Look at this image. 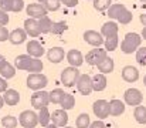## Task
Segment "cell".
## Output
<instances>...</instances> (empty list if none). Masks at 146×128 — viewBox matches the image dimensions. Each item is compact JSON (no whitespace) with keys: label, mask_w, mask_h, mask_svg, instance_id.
I'll return each instance as SVG.
<instances>
[{"label":"cell","mask_w":146,"mask_h":128,"mask_svg":"<svg viewBox=\"0 0 146 128\" xmlns=\"http://www.w3.org/2000/svg\"><path fill=\"white\" fill-rule=\"evenodd\" d=\"M108 16L111 19L118 20L121 24H129L132 21V13L123 6V4H111L109 6V11Z\"/></svg>","instance_id":"1"},{"label":"cell","mask_w":146,"mask_h":128,"mask_svg":"<svg viewBox=\"0 0 146 128\" xmlns=\"http://www.w3.org/2000/svg\"><path fill=\"white\" fill-rule=\"evenodd\" d=\"M142 37L138 33H128L123 39V42L121 43V50L125 54H132L133 51H136L141 46Z\"/></svg>","instance_id":"2"},{"label":"cell","mask_w":146,"mask_h":128,"mask_svg":"<svg viewBox=\"0 0 146 128\" xmlns=\"http://www.w3.org/2000/svg\"><path fill=\"white\" fill-rule=\"evenodd\" d=\"M80 76L81 74H80L78 68L70 66V67H67V68L62 70V73H61V83L65 85V87H74V85L77 84Z\"/></svg>","instance_id":"3"},{"label":"cell","mask_w":146,"mask_h":128,"mask_svg":"<svg viewBox=\"0 0 146 128\" xmlns=\"http://www.w3.org/2000/svg\"><path fill=\"white\" fill-rule=\"evenodd\" d=\"M48 84V80L44 74H40V73H31L29 77H27V87L30 90H34V91H38V90H43L46 85Z\"/></svg>","instance_id":"4"},{"label":"cell","mask_w":146,"mask_h":128,"mask_svg":"<svg viewBox=\"0 0 146 128\" xmlns=\"http://www.w3.org/2000/svg\"><path fill=\"white\" fill-rule=\"evenodd\" d=\"M19 123L24 128H34L38 124V114H36L34 111L26 110L19 115Z\"/></svg>","instance_id":"5"},{"label":"cell","mask_w":146,"mask_h":128,"mask_svg":"<svg viewBox=\"0 0 146 128\" xmlns=\"http://www.w3.org/2000/svg\"><path fill=\"white\" fill-rule=\"evenodd\" d=\"M50 104V97L48 92L44 90H38L31 95V105L36 110H41L43 107H47Z\"/></svg>","instance_id":"6"},{"label":"cell","mask_w":146,"mask_h":128,"mask_svg":"<svg viewBox=\"0 0 146 128\" xmlns=\"http://www.w3.org/2000/svg\"><path fill=\"white\" fill-rule=\"evenodd\" d=\"M123 98H125V103L128 105H135V107L141 105L143 101V95L138 88H128L123 94Z\"/></svg>","instance_id":"7"},{"label":"cell","mask_w":146,"mask_h":128,"mask_svg":"<svg viewBox=\"0 0 146 128\" xmlns=\"http://www.w3.org/2000/svg\"><path fill=\"white\" fill-rule=\"evenodd\" d=\"M108 57V51L105 48H92L87 54V63L91 66H98Z\"/></svg>","instance_id":"8"},{"label":"cell","mask_w":146,"mask_h":128,"mask_svg":"<svg viewBox=\"0 0 146 128\" xmlns=\"http://www.w3.org/2000/svg\"><path fill=\"white\" fill-rule=\"evenodd\" d=\"M77 88L84 95L91 94V91H92V77H90L88 74H81L78 81H77Z\"/></svg>","instance_id":"9"},{"label":"cell","mask_w":146,"mask_h":128,"mask_svg":"<svg viewBox=\"0 0 146 128\" xmlns=\"http://www.w3.org/2000/svg\"><path fill=\"white\" fill-rule=\"evenodd\" d=\"M92 110L99 120H104L109 115V103L105 100H97L92 105Z\"/></svg>","instance_id":"10"},{"label":"cell","mask_w":146,"mask_h":128,"mask_svg":"<svg viewBox=\"0 0 146 128\" xmlns=\"http://www.w3.org/2000/svg\"><path fill=\"white\" fill-rule=\"evenodd\" d=\"M27 14L31 19H41L44 16H47V9L44 7V4L41 3H31L27 6Z\"/></svg>","instance_id":"11"},{"label":"cell","mask_w":146,"mask_h":128,"mask_svg":"<svg viewBox=\"0 0 146 128\" xmlns=\"http://www.w3.org/2000/svg\"><path fill=\"white\" fill-rule=\"evenodd\" d=\"M27 54L33 58H40L44 54V47L37 40H30L27 43Z\"/></svg>","instance_id":"12"},{"label":"cell","mask_w":146,"mask_h":128,"mask_svg":"<svg viewBox=\"0 0 146 128\" xmlns=\"http://www.w3.org/2000/svg\"><path fill=\"white\" fill-rule=\"evenodd\" d=\"M51 120H52V124H55L57 127H67V123H68V114L65 110H55L52 111L51 114Z\"/></svg>","instance_id":"13"},{"label":"cell","mask_w":146,"mask_h":128,"mask_svg":"<svg viewBox=\"0 0 146 128\" xmlns=\"http://www.w3.org/2000/svg\"><path fill=\"white\" fill-rule=\"evenodd\" d=\"M84 40L88 43V44L94 46V47H99L104 43V37H102L101 33H98L95 30H87L84 33Z\"/></svg>","instance_id":"14"},{"label":"cell","mask_w":146,"mask_h":128,"mask_svg":"<svg viewBox=\"0 0 146 128\" xmlns=\"http://www.w3.org/2000/svg\"><path fill=\"white\" fill-rule=\"evenodd\" d=\"M24 31L27 33V36L30 37H37L40 34V29H38V21L36 19H27L24 21Z\"/></svg>","instance_id":"15"},{"label":"cell","mask_w":146,"mask_h":128,"mask_svg":"<svg viewBox=\"0 0 146 128\" xmlns=\"http://www.w3.org/2000/svg\"><path fill=\"white\" fill-rule=\"evenodd\" d=\"M67 60H68L71 67H77V68L84 63V57H82L80 50H70L67 53Z\"/></svg>","instance_id":"16"},{"label":"cell","mask_w":146,"mask_h":128,"mask_svg":"<svg viewBox=\"0 0 146 128\" xmlns=\"http://www.w3.org/2000/svg\"><path fill=\"white\" fill-rule=\"evenodd\" d=\"M64 56H65V53H64V50L61 47H52V48H50L48 53H47L48 61L50 63H54V64L61 63L64 60Z\"/></svg>","instance_id":"17"},{"label":"cell","mask_w":146,"mask_h":128,"mask_svg":"<svg viewBox=\"0 0 146 128\" xmlns=\"http://www.w3.org/2000/svg\"><path fill=\"white\" fill-rule=\"evenodd\" d=\"M122 78L125 81H128V83H135L139 78V71L135 67H132V66H126L122 70Z\"/></svg>","instance_id":"18"},{"label":"cell","mask_w":146,"mask_h":128,"mask_svg":"<svg viewBox=\"0 0 146 128\" xmlns=\"http://www.w3.org/2000/svg\"><path fill=\"white\" fill-rule=\"evenodd\" d=\"M3 100H4V103L7 104V105H17L19 104V101H20V94L16 91V90H10V88H7L6 91H4V95H3Z\"/></svg>","instance_id":"19"},{"label":"cell","mask_w":146,"mask_h":128,"mask_svg":"<svg viewBox=\"0 0 146 128\" xmlns=\"http://www.w3.org/2000/svg\"><path fill=\"white\" fill-rule=\"evenodd\" d=\"M123 111H125V104L121 100H111L109 101V115L118 117V115L123 114Z\"/></svg>","instance_id":"20"},{"label":"cell","mask_w":146,"mask_h":128,"mask_svg":"<svg viewBox=\"0 0 146 128\" xmlns=\"http://www.w3.org/2000/svg\"><path fill=\"white\" fill-rule=\"evenodd\" d=\"M26 39H27V33L23 29H14L9 34V40L11 44H21L26 42Z\"/></svg>","instance_id":"21"},{"label":"cell","mask_w":146,"mask_h":128,"mask_svg":"<svg viewBox=\"0 0 146 128\" xmlns=\"http://www.w3.org/2000/svg\"><path fill=\"white\" fill-rule=\"evenodd\" d=\"M31 60H33V57H30L29 54H20V56L16 57L14 66H16V68H19V70H26V71H27V68H29Z\"/></svg>","instance_id":"22"},{"label":"cell","mask_w":146,"mask_h":128,"mask_svg":"<svg viewBox=\"0 0 146 128\" xmlns=\"http://www.w3.org/2000/svg\"><path fill=\"white\" fill-rule=\"evenodd\" d=\"M106 77L105 74H95L92 77V91H104L106 88Z\"/></svg>","instance_id":"23"},{"label":"cell","mask_w":146,"mask_h":128,"mask_svg":"<svg viewBox=\"0 0 146 128\" xmlns=\"http://www.w3.org/2000/svg\"><path fill=\"white\" fill-rule=\"evenodd\" d=\"M101 34L105 36V37H109V36H116L118 34V24L115 21H108L102 26L101 29Z\"/></svg>","instance_id":"24"},{"label":"cell","mask_w":146,"mask_h":128,"mask_svg":"<svg viewBox=\"0 0 146 128\" xmlns=\"http://www.w3.org/2000/svg\"><path fill=\"white\" fill-rule=\"evenodd\" d=\"M97 67H98V70L101 71V74H108V73H112L113 71L115 64H113V60L111 57H106L102 63L98 64Z\"/></svg>","instance_id":"25"},{"label":"cell","mask_w":146,"mask_h":128,"mask_svg":"<svg viewBox=\"0 0 146 128\" xmlns=\"http://www.w3.org/2000/svg\"><path fill=\"white\" fill-rule=\"evenodd\" d=\"M51 121V114L48 111V107H43L41 110H38V124H41L43 127H47Z\"/></svg>","instance_id":"26"},{"label":"cell","mask_w":146,"mask_h":128,"mask_svg":"<svg viewBox=\"0 0 146 128\" xmlns=\"http://www.w3.org/2000/svg\"><path fill=\"white\" fill-rule=\"evenodd\" d=\"M37 21H38V29H40V33H43V34H47V33H50V31H51L52 21L50 20L48 16H44V17L38 19Z\"/></svg>","instance_id":"27"},{"label":"cell","mask_w":146,"mask_h":128,"mask_svg":"<svg viewBox=\"0 0 146 128\" xmlns=\"http://www.w3.org/2000/svg\"><path fill=\"white\" fill-rule=\"evenodd\" d=\"M133 117L139 124H146V107L143 105H136L133 111Z\"/></svg>","instance_id":"28"},{"label":"cell","mask_w":146,"mask_h":128,"mask_svg":"<svg viewBox=\"0 0 146 128\" xmlns=\"http://www.w3.org/2000/svg\"><path fill=\"white\" fill-rule=\"evenodd\" d=\"M64 95H65L64 90H61V88H55V90H52L51 92H48L50 103H52V104H60V103L62 101Z\"/></svg>","instance_id":"29"},{"label":"cell","mask_w":146,"mask_h":128,"mask_svg":"<svg viewBox=\"0 0 146 128\" xmlns=\"http://www.w3.org/2000/svg\"><path fill=\"white\" fill-rule=\"evenodd\" d=\"M60 105H61V108H62V110H65V111H68V110L74 108V105H75V98H74V95H72V94H67V92H65V95H64L62 101L60 103Z\"/></svg>","instance_id":"30"},{"label":"cell","mask_w":146,"mask_h":128,"mask_svg":"<svg viewBox=\"0 0 146 128\" xmlns=\"http://www.w3.org/2000/svg\"><path fill=\"white\" fill-rule=\"evenodd\" d=\"M0 74L4 80H9V78H13L14 74H16V68L10 64V63H6L1 68H0Z\"/></svg>","instance_id":"31"},{"label":"cell","mask_w":146,"mask_h":128,"mask_svg":"<svg viewBox=\"0 0 146 128\" xmlns=\"http://www.w3.org/2000/svg\"><path fill=\"white\" fill-rule=\"evenodd\" d=\"M90 124H91L90 115L85 114V113L80 114V115L77 117V120H75V125H77V128H88Z\"/></svg>","instance_id":"32"},{"label":"cell","mask_w":146,"mask_h":128,"mask_svg":"<svg viewBox=\"0 0 146 128\" xmlns=\"http://www.w3.org/2000/svg\"><path fill=\"white\" fill-rule=\"evenodd\" d=\"M19 124V120L13 115H4L1 118V125L4 128H16Z\"/></svg>","instance_id":"33"},{"label":"cell","mask_w":146,"mask_h":128,"mask_svg":"<svg viewBox=\"0 0 146 128\" xmlns=\"http://www.w3.org/2000/svg\"><path fill=\"white\" fill-rule=\"evenodd\" d=\"M105 44V50L106 51H113V50H116V47H118V34L116 36H109V37H106V40L104 42Z\"/></svg>","instance_id":"34"},{"label":"cell","mask_w":146,"mask_h":128,"mask_svg":"<svg viewBox=\"0 0 146 128\" xmlns=\"http://www.w3.org/2000/svg\"><path fill=\"white\" fill-rule=\"evenodd\" d=\"M43 61L40 60V58H33L31 60V63H30V66H29V68H27V71H31V73H40V71H43Z\"/></svg>","instance_id":"35"},{"label":"cell","mask_w":146,"mask_h":128,"mask_svg":"<svg viewBox=\"0 0 146 128\" xmlns=\"http://www.w3.org/2000/svg\"><path fill=\"white\" fill-rule=\"evenodd\" d=\"M67 29H68V26H67L65 21H57V23H52L51 33H54V34H62Z\"/></svg>","instance_id":"36"},{"label":"cell","mask_w":146,"mask_h":128,"mask_svg":"<svg viewBox=\"0 0 146 128\" xmlns=\"http://www.w3.org/2000/svg\"><path fill=\"white\" fill-rule=\"evenodd\" d=\"M109 6H111V0H94V7L98 11H104L109 9Z\"/></svg>","instance_id":"37"},{"label":"cell","mask_w":146,"mask_h":128,"mask_svg":"<svg viewBox=\"0 0 146 128\" xmlns=\"http://www.w3.org/2000/svg\"><path fill=\"white\" fill-rule=\"evenodd\" d=\"M60 6H61V1L60 0H47L46 3H44V7L47 9V11H55V10H58L60 9Z\"/></svg>","instance_id":"38"},{"label":"cell","mask_w":146,"mask_h":128,"mask_svg":"<svg viewBox=\"0 0 146 128\" xmlns=\"http://www.w3.org/2000/svg\"><path fill=\"white\" fill-rule=\"evenodd\" d=\"M136 61L141 66H146V47L138 48V51H136Z\"/></svg>","instance_id":"39"},{"label":"cell","mask_w":146,"mask_h":128,"mask_svg":"<svg viewBox=\"0 0 146 128\" xmlns=\"http://www.w3.org/2000/svg\"><path fill=\"white\" fill-rule=\"evenodd\" d=\"M24 7V0H13L11 1V11H21Z\"/></svg>","instance_id":"40"},{"label":"cell","mask_w":146,"mask_h":128,"mask_svg":"<svg viewBox=\"0 0 146 128\" xmlns=\"http://www.w3.org/2000/svg\"><path fill=\"white\" fill-rule=\"evenodd\" d=\"M11 1L13 0H0V10L3 11H11Z\"/></svg>","instance_id":"41"},{"label":"cell","mask_w":146,"mask_h":128,"mask_svg":"<svg viewBox=\"0 0 146 128\" xmlns=\"http://www.w3.org/2000/svg\"><path fill=\"white\" fill-rule=\"evenodd\" d=\"M9 31H7V29L4 27V26H0V42H6L7 39H9Z\"/></svg>","instance_id":"42"},{"label":"cell","mask_w":146,"mask_h":128,"mask_svg":"<svg viewBox=\"0 0 146 128\" xmlns=\"http://www.w3.org/2000/svg\"><path fill=\"white\" fill-rule=\"evenodd\" d=\"M9 23V14L3 10H0V26H6Z\"/></svg>","instance_id":"43"},{"label":"cell","mask_w":146,"mask_h":128,"mask_svg":"<svg viewBox=\"0 0 146 128\" xmlns=\"http://www.w3.org/2000/svg\"><path fill=\"white\" fill-rule=\"evenodd\" d=\"M88 128H106V125H105V124H104V123H102L101 120H97V121L91 123Z\"/></svg>","instance_id":"44"},{"label":"cell","mask_w":146,"mask_h":128,"mask_svg":"<svg viewBox=\"0 0 146 128\" xmlns=\"http://www.w3.org/2000/svg\"><path fill=\"white\" fill-rule=\"evenodd\" d=\"M61 3H64V6L67 7H75L78 4V0H61Z\"/></svg>","instance_id":"45"},{"label":"cell","mask_w":146,"mask_h":128,"mask_svg":"<svg viewBox=\"0 0 146 128\" xmlns=\"http://www.w3.org/2000/svg\"><path fill=\"white\" fill-rule=\"evenodd\" d=\"M6 90H7V81L3 77H0V92H4Z\"/></svg>","instance_id":"46"},{"label":"cell","mask_w":146,"mask_h":128,"mask_svg":"<svg viewBox=\"0 0 146 128\" xmlns=\"http://www.w3.org/2000/svg\"><path fill=\"white\" fill-rule=\"evenodd\" d=\"M139 20H141V23L146 27V14H141V16H139Z\"/></svg>","instance_id":"47"},{"label":"cell","mask_w":146,"mask_h":128,"mask_svg":"<svg viewBox=\"0 0 146 128\" xmlns=\"http://www.w3.org/2000/svg\"><path fill=\"white\" fill-rule=\"evenodd\" d=\"M6 63H7V61H6V58H4V57H3V56L0 54V68H1V67H3V66H4Z\"/></svg>","instance_id":"48"},{"label":"cell","mask_w":146,"mask_h":128,"mask_svg":"<svg viewBox=\"0 0 146 128\" xmlns=\"http://www.w3.org/2000/svg\"><path fill=\"white\" fill-rule=\"evenodd\" d=\"M44 128H60V127H57L55 124H48L47 127H44Z\"/></svg>","instance_id":"49"},{"label":"cell","mask_w":146,"mask_h":128,"mask_svg":"<svg viewBox=\"0 0 146 128\" xmlns=\"http://www.w3.org/2000/svg\"><path fill=\"white\" fill-rule=\"evenodd\" d=\"M142 37L146 40V27H143V30H142Z\"/></svg>","instance_id":"50"},{"label":"cell","mask_w":146,"mask_h":128,"mask_svg":"<svg viewBox=\"0 0 146 128\" xmlns=\"http://www.w3.org/2000/svg\"><path fill=\"white\" fill-rule=\"evenodd\" d=\"M3 105H4V100H3V97L0 95V108H1Z\"/></svg>","instance_id":"51"},{"label":"cell","mask_w":146,"mask_h":128,"mask_svg":"<svg viewBox=\"0 0 146 128\" xmlns=\"http://www.w3.org/2000/svg\"><path fill=\"white\" fill-rule=\"evenodd\" d=\"M46 1H47V0H38V3H41V4H44Z\"/></svg>","instance_id":"52"},{"label":"cell","mask_w":146,"mask_h":128,"mask_svg":"<svg viewBox=\"0 0 146 128\" xmlns=\"http://www.w3.org/2000/svg\"><path fill=\"white\" fill-rule=\"evenodd\" d=\"M143 83H145V85H146V76H145V78H143Z\"/></svg>","instance_id":"53"},{"label":"cell","mask_w":146,"mask_h":128,"mask_svg":"<svg viewBox=\"0 0 146 128\" xmlns=\"http://www.w3.org/2000/svg\"><path fill=\"white\" fill-rule=\"evenodd\" d=\"M141 1H142V3H146V0H141Z\"/></svg>","instance_id":"54"},{"label":"cell","mask_w":146,"mask_h":128,"mask_svg":"<svg viewBox=\"0 0 146 128\" xmlns=\"http://www.w3.org/2000/svg\"><path fill=\"white\" fill-rule=\"evenodd\" d=\"M64 128H72V127H64Z\"/></svg>","instance_id":"55"},{"label":"cell","mask_w":146,"mask_h":128,"mask_svg":"<svg viewBox=\"0 0 146 128\" xmlns=\"http://www.w3.org/2000/svg\"><path fill=\"white\" fill-rule=\"evenodd\" d=\"M60 1H61V0H60Z\"/></svg>","instance_id":"56"}]
</instances>
